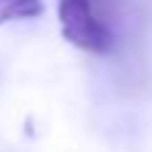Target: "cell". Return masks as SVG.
I'll list each match as a JSON object with an SVG mask.
<instances>
[{
	"label": "cell",
	"mask_w": 152,
	"mask_h": 152,
	"mask_svg": "<svg viewBox=\"0 0 152 152\" xmlns=\"http://www.w3.org/2000/svg\"><path fill=\"white\" fill-rule=\"evenodd\" d=\"M59 24L64 40L86 53L107 56L115 51V29L94 0H59Z\"/></svg>",
	"instance_id": "obj_1"
},
{
	"label": "cell",
	"mask_w": 152,
	"mask_h": 152,
	"mask_svg": "<svg viewBox=\"0 0 152 152\" xmlns=\"http://www.w3.org/2000/svg\"><path fill=\"white\" fill-rule=\"evenodd\" d=\"M43 0H0V24L16 19H37L43 16Z\"/></svg>",
	"instance_id": "obj_2"
}]
</instances>
